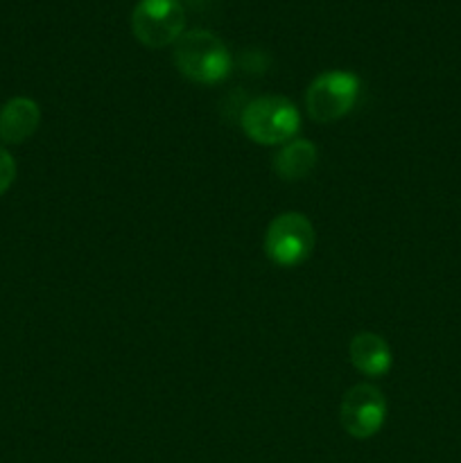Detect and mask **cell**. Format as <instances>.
Masks as SVG:
<instances>
[{
	"mask_svg": "<svg viewBox=\"0 0 461 463\" xmlns=\"http://www.w3.org/2000/svg\"><path fill=\"white\" fill-rule=\"evenodd\" d=\"M41 125V109L30 98H12L0 107V140L5 145H21L36 134Z\"/></svg>",
	"mask_w": 461,
	"mask_h": 463,
	"instance_id": "52a82bcc",
	"label": "cell"
},
{
	"mask_svg": "<svg viewBox=\"0 0 461 463\" xmlns=\"http://www.w3.org/2000/svg\"><path fill=\"white\" fill-rule=\"evenodd\" d=\"M387 420V398L371 383L355 384L339 402V425L357 441L375 437Z\"/></svg>",
	"mask_w": 461,
	"mask_h": 463,
	"instance_id": "5b68a950",
	"label": "cell"
},
{
	"mask_svg": "<svg viewBox=\"0 0 461 463\" xmlns=\"http://www.w3.org/2000/svg\"><path fill=\"white\" fill-rule=\"evenodd\" d=\"M240 127L253 143L285 145L301 129V111L283 95H262L244 107Z\"/></svg>",
	"mask_w": 461,
	"mask_h": 463,
	"instance_id": "7a4b0ae2",
	"label": "cell"
},
{
	"mask_svg": "<svg viewBox=\"0 0 461 463\" xmlns=\"http://www.w3.org/2000/svg\"><path fill=\"white\" fill-rule=\"evenodd\" d=\"M14 179H16V161L7 149L0 147V197L12 188Z\"/></svg>",
	"mask_w": 461,
	"mask_h": 463,
	"instance_id": "30bf717a",
	"label": "cell"
},
{
	"mask_svg": "<svg viewBox=\"0 0 461 463\" xmlns=\"http://www.w3.org/2000/svg\"><path fill=\"white\" fill-rule=\"evenodd\" d=\"M351 364L366 378H380L391 371L393 353L387 339L375 333H360L351 339L348 346Z\"/></svg>",
	"mask_w": 461,
	"mask_h": 463,
	"instance_id": "ba28073f",
	"label": "cell"
},
{
	"mask_svg": "<svg viewBox=\"0 0 461 463\" xmlns=\"http://www.w3.org/2000/svg\"><path fill=\"white\" fill-rule=\"evenodd\" d=\"M134 36L145 48L176 43L185 27V12L179 0H140L131 16Z\"/></svg>",
	"mask_w": 461,
	"mask_h": 463,
	"instance_id": "8992f818",
	"label": "cell"
},
{
	"mask_svg": "<svg viewBox=\"0 0 461 463\" xmlns=\"http://www.w3.org/2000/svg\"><path fill=\"white\" fill-rule=\"evenodd\" d=\"M172 59L181 75L203 86L224 81L233 68V59L226 43L208 30L183 32L176 39Z\"/></svg>",
	"mask_w": 461,
	"mask_h": 463,
	"instance_id": "6da1fadb",
	"label": "cell"
},
{
	"mask_svg": "<svg viewBox=\"0 0 461 463\" xmlns=\"http://www.w3.org/2000/svg\"><path fill=\"white\" fill-rule=\"evenodd\" d=\"M357 95H360V77L355 72H321L306 90V111L315 122L330 125L351 113Z\"/></svg>",
	"mask_w": 461,
	"mask_h": 463,
	"instance_id": "277c9868",
	"label": "cell"
},
{
	"mask_svg": "<svg viewBox=\"0 0 461 463\" xmlns=\"http://www.w3.org/2000/svg\"><path fill=\"white\" fill-rule=\"evenodd\" d=\"M316 233L303 213H280L271 220L265 233V253L274 265L294 269L312 256Z\"/></svg>",
	"mask_w": 461,
	"mask_h": 463,
	"instance_id": "3957f363",
	"label": "cell"
},
{
	"mask_svg": "<svg viewBox=\"0 0 461 463\" xmlns=\"http://www.w3.org/2000/svg\"><path fill=\"white\" fill-rule=\"evenodd\" d=\"M319 161V149L312 140L298 138L283 145L274 156V172L283 181H301L310 175Z\"/></svg>",
	"mask_w": 461,
	"mask_h": 463,
	"instance_id": "9c48e42d",
	"label": "cell"
}]
</instances>
